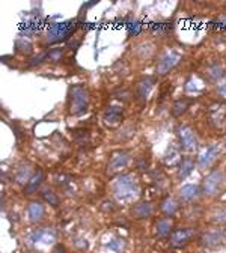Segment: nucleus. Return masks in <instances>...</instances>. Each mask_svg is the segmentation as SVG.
Listing matches in <instances>:
<instances>
[{"instance_id":"nucleus-1","label":"nucleus","mask_w":226,"mask_h":253,"mask_svg":"<svg viewBox=\"0 0 226 253\" xmlns=\"http://www.w3.org/2000/svg\"><path fill=\"white\" fill-rule=\"evenodd\" d=\"M142 193L140 180L136 172H124L110 182V195L119 202H133Z\"/></svg>"},{"instance_id":"nucleus-2","label":"nucleus","mask_w":226,"mask_h":253,"mask_svg":"<svg viewBox=\"0 0 226 253\" xmlns=\"http://www.w3.org/2000/svg\"><path fill=\"white\" fill-rule=\"evenodd\" d=\"M90 92L83 83L71 85L67 95V112L70 116L80 118L89 112Z\"/></svg>"},{"instance_id":"nucleus-3","label":"nucleus","mask_w":226,"mask_h":253,"mask_svg":"<svg viewBox=\"0 0 226 253\" xmlns=\"http://www.w3.org/2000/svg\"><path fill=\"white\" fill-rule=\"evenodd\" d=\"M184 60V56L178 49L172 45L160 49V53L156 59L154 65V75L156 77H166L169 75L172 71H175Z\"/></svg>"},{"instance_id":"nucleus-4","label":"nucleus","mask_w":226,"mask_h":253,"mask_svg":"<svg viewBox=\"0 0 226 253\" xmlns=\"http://www.w3.org/2000/svg\"><path fill=\"white\" fill-rule=\"evenodd\" d=\"M77 27H79L77 20L52 23L42 36V45L49 47V45H54V44H60V42H68L74 36L75 29Z\"/></svg>"},{"instance_id":"nucleus-5","label":"nucleus","mask_w":226,"mask_h":253,"mask_svg":"<svg viewBox=\"0 0 226 253\" xmlns=\"http://www.w3.org/2000/svg\"><path fill=\"white\" fill-rule=\"evenodd\" d=\"M226 187V170L222 166H214L207 172V175L201 181L202 196L207 199L219 198Z\"/></svg>"},{"instance_id":"nucleus-6","label":"nucleus","mask_w":226,"mask_h":253,"mask_svg":"<svg viewBox=\"0 0 226 253\" xmlns=\"http://www.w3.org/2000/svg\"><path fill=\"white\" fill-rule=\"evenodd\" d=\"M175 136H176L178 148L181 149V152H184L186 155H193L194 152H199L201 149L199 137L190 124L179 122L175 126Z\"/></svg>"},{"instance_id":"nucleus-7","label":"nucleus","mask_w":226,"mask_h":253,"mask_svg":"<svg viewBox=\"0 0 226 253\" xmlns=\"http://www.w3.org/2000/svg\"><path fill=\"white\" fill-rule=\"evenodd\" d=\"M199 232L201 231L198 226H175L168 238L169 247L175 250L184 249L193 241H198Z\"/></svg>"},{"instance_id":"nucleus-8","label":"nucleus","mask_w":226,"mask_h":253,"mask_svg":"<svg viewBox=\"0 0 226 253\" xmlns=\"http://www.w3.org/2000/svg\"><path fill=\"white\" fill-rule=\"evenodd\" d=\"M56 238H57V234L53 226H39L27 234L26 243L35 249H41V247L56 246L57 244Z\"/></svg>"},{"instance_id":"nucleus-9","label":"nucleus","mask_w":226,"mask_h":253,"mask_svg":"<svg viewBox=\"0 0 226 253\" xmlns=\"http://www.w3.org/2000/svg\"><path fill=\"white\" fill-rule=\"evenodd\" d=\"M226 78V63L219 59L213 57L208 62H205V65L202 68V80L208 86H217L220 85Z\"/></svg>"},{"instance_id":"nucleus-10","label":"nucleus","mask_w":226,"mask_h":253,"mask_svg":"<svg viewBox=\"0 0 226 253\" xmlns=\"http://www.w3.org/2000/svg\"><path fill=\"white\" fill-rule=\"evenodd\" d=\"M222 148H223V145L217 144V142L201 148L199 152L196 154V166H198V169L202 170V172L213 169L217 164L219 158H220Z\"/></svg>"},{"instance_id":"nucleus-11","label":"nucleus","mask_w":226,"mask_h":253,"mask_svg":"<svg viewBox=\"0 0 226 253\" xmlns=\"http://www.w3.org/2000/svg\"><path fill=\"white\" fill-rule=\"evenodd\" d=\"M131 56L138 62H149V60H156L160 49L158 44L153 38H146V39H139L131 45Z\"/></svg>"},{"instance_id":"nucleus-12","label":"nucleus","mask_w":226,"mask_h":253,"mask_svg":"<svg viewBox=\"0 0 226 253\" xmlns=\"http://www.w3.org/2000/svg\"><path fill=\"white\" fill-rule=\"evenodd\" d=\"M131 162H133L131 151H128V149H116L109 157L107 166H105V173H107L109 177L115 178L116 175L124 173Z\"/></svg>"},{"instance_id":"nucleus-13","label":"nucleus","mask_w":226,"mask_h":253,"mask_svg":"<svg viewBox=\"0 0 226 253\" xmlns=\"http://www.w3.org/2000/svg\"><path fill=\"white\" fill-rule=\"evenodd\" d=\"M225 241H226L225 229H222L220 226L207 228V229L201 231L199 236H198L199 246L204 247V249H208V250L219 249L220 246H223Z\"/></svg>"},{"instance_id":"nucleus-14","label":"nucleus","mask_w":226,"mask_h":253,"mask_svg":"<svg viewBox=\"0 0 226 253\" xmlns=\"http://www.w3.org/2000/svg\"><path fill=\"white\" fill-rule=\"evenodd\" d=\"M158 80V77L156 75H143L140 77L138 82L134 83L133 90H134V100L139 104H146L151 93H153L156 83Z\"/></svg>"},{"instance_id":"nucleus-15","label":"nucleus","mask_w":226,"mask_h":253,"mask_svg":"<svg viewBox=\"0 0 226 253\" xmlns=\"http://www.w3.org/2000/svg\"><path fill=\"white\" fill-rule=\"evenodd\" d=\"M205 121L209 126H213L216 131H225L226 130V104L223 103H214L211 104L205 113Z\"/></svg>"},{"instance_id":"nucleus-16","label":"nucleus","mask_w":226,"mask_h":253,"mask_svg":"<svg viewBox=\"0 0 226 253\" xmlns=\"http://www.w3.org/2000/svg\"><path fill=\"white\" fill-rule=\"evenodd\" d=\"M24 216L30 225H42L47 220V208L41 199L29 200L24 210Z\"/></svg>"},{"instance_id":"nucleus-17","label":"nucleus","mask_w":226,"mask_h":253,"mask_svg":"<svg viewBox=\"0 0 226 253\" xmlns=\"http://www.w3.org/2000/svg\"><path fill=\"white\" fill-rule=\"evenodd\" d=\"M179 202L186 205V207H191V205H198V202L204 198L201 184H183L178 188L176 193Z\"/></svg>"},{"instance_id":"nucleus-18","label":"nucleus","mask_w":226,"mask_h":253,"mask_svg":"<svg viewBox=\"0 0 226 253\" xmlns=\"http://www.w3.org/2000/svg\"><path fill=\"white\" fill-rule=\"evenodd\" d=\"M181 207H183V203L179 202L178 196H174L171 193H166L157 205L158 211L164 217H169V218H175L178 213L181 211Z\"/></svg>"},{"instance_id":"nucleus-19","label":"nucleus","mask_w":226,"mask_h":253,"mask_svg":"<svg viewBox=\"0 0 226 253\" xmlns=\"http://www.w3.org/2000/svg\"><path fill=\"white\" fill-rule=\"evenodd\" d=\"M175 24L172 21H154L148 27L151 38L154 41H168L174 35Z\"/></svg>"},{"instance_id":"nucleus-20","label":"nucleus","mask_w":226,"mask_h":253,"mask_svg":"<svg viewBox=\"0 0 226 253\" xmlns=\"http://www.w3.org/2000/svg\"><path fill=\"white\" fill-rule=\"evenodd\" d=\"M156 214V205L149 200H139L133 203V207L130 208V216L134 220H146L149 217H153Z\"/></svg>"},{"instance_id":"nucleus-21","label":"nucleus","mask_w":226,"mask_h":253,"mask_svg":"<svg viewBox=\"0 0 226 253\" xmlns=\"http://www.w3.org/2000/svg\"><path fill=\"white\" fill-rule=\"evenodd\" d=\"M175 225H174V218H169V217H157L156 221H154V226H153V232H154V236L157 240H168L169 235L172 234Z\"/></svg>"},{"instance_id":"nucleus-22","label":"nucleus","mask_w":226,"mask_h":253,"mask_svg":"<svg viewBox=\"0 0 226 253\" xmlns=\"http://www.w3.org/2000/svg\"><path fill=\"white\" fill-rule=\"evenodd\" d=\"M36 169H34L32 163L29 162H21L20 164L15 166V169L12 170V181L17 185H26L27 181L32 178V175L35 173Z\"/></svg>"},{"instance_id":"nucleus-23","label":"nucleus","mask_w":226,"mask_h":253,"mask_svg":"<svg viewBox=\"0 0 226 253\" xmlns=\"http://www.w3.org/2000/svg\"><path fill=\"white\" fill-rule=\"evenodd\" d=\"M44 181H45V172H44V169L38 167L32 175V178H30L27 181V184L23 187V196L30 198V196L36 195L38 192H41Z\"/></svg>"},{"instance_id":"nucleus-24","label":"nucleus","mask_w":226,"mask_h":253,"mask_svg":"<svg viewBox=\"0 0 226 253\" xmlns=\"http://www.w3.org/2000/svg\"><path fill=\"white\" fill-rule=\"evenodd\" d=\"M124 119V107L122 106H107L105 110L103 112V122L113 128V126H118L122 124Z\"/></svg>"},{"instance_id":"nucleus-25","label":"nucleus","mask_w":226,"mask_h":253,"mask_svg":"<svg viewBox=\"0 0 226 253\" xmlns=\"http://www.w3.org/2000/svg\"><path fill=\"white\" fill-rule=\"evenodd\" d=\"M196 167H198V166H196V157H193V155H183L179 166L176 167V180L181 181V182L186 181L191 175L193 170Z\"/></svg>"},{"instance_id":"nucleus-26","label":"nucleus","mask_w":226,"mask_h":253,"mask_svg":"<svg viewBox=\"0 0 226 253\" xmlns=\"http://www.w3.org/2000/svg\"><path fill=\"white\" fill-rule=\"evenodd\" d=\"M194 103V98L191 97H181V98H176L172 106H171V116L174 119H179L183 118L187 112L189 108L191 107V104Z\"/></svg>"},{"instance_id":"nucleus-27","label":"nucleus","mask_w":226,"mask_h":253,"mask_svg":"<svg viewBox=\"0 0 226 253\" xmlns=\"http://www.w3.org/2000/svg\"><path fill=\"white\" fill-rule=\"evenodd\" d=\"M39 196H41V200L45 203V205H50L53 208H57L60 205V198L59 195L54 192V188H52L50 185H45L42 187V190L39 192Z\"/></svg>"},{"instance_id":"nucleus-28","label":"nucleus","mask_w":226,"mask_h":253,"mask_svg":"<svg viewBox=\"0 0 226 253\" xmlns=\"http://www.w3.org/2000/svg\"><path fill=\"white\" fill-rule=\"evenodd\" d=\"M209 29L214 35H226V11L219 12L216 17L209 21Z\"/></svg>"},{"instance_id":"nucleus-29","label":"nucleus","mask_w":226,"mask_h":253,"mask_svg":"<svg viewBox=\"0 0 226 253\" xmlns=\"http://www.w3.org/2000/svg\"><path fill=\"white\" fill-rule=\"evenodd\" d=\"M125 29H127L128 39H133V38L136 39L143 34V24L136 17H130L128 20H125Z\"/></svg>"},{"instance_id":"nucleus-30","label":"nucleus","mask_w":226,"mask_h":253,"mask_svg":"<svg viewBox=\"0 0 226 253\" xmlns=\"http://www.w3.org/2000/svg\"><path fill=\"white\" fill-rule=\"evenodd\" d=\"M104 247L110 253H124L127 249V240L122 236H112L109 241L104 243Z\"/></svg>"},{"instance_id":"nucleus-31","label":"nucleus","mask_w":226,"mask_h":253,"mask_svg":"<svg viewBox=\"0 0 226 253\" xmlns=\"http://www.w3.org/2000/svg\"><path fill=\"white\" fill-rule=\"evenodd\" d=\"M65 47H53V49H47L45 50V62L49 63H59L62 62V59L65 57Z\"/></svg>"},{"instance_id":"nucleus-32","label":"nucleus","mask_w":226,"mask_h":253,"mask_svg":"<svg viewBox=\"0 0 226 253\" xmlns=\"http://www.w3.org/2000/svg\"><path fill=\"white\" fill-rule=\"evenodd\" d=\"M113 97L122 103H131L134 100V90L133 88H128V86H119L118 89L113 90Z\"/></svg>"},{"instance_id":"nucleus-33","label":"nucleus","mask_w":226,"mask_h":253,"mask_svg":"<svg viewBox=\"0 0 226 253\" xmlns=\"http://www.w3.org/2000/svg\"><path fill=\"white\" fill-rule=\"evenodd\" d=\"M15 52L23 56H30L34 53V45L27 38H18L15 41Z\"/></svg>"},{"instance_id":"nucleus-34","label":"nucleus","mask_w":226,"mask_h":253,"mask_svg":"<svg viewBox=\"0 0 226 253\" xmlns=\"http://www.w3.org/2000/svg\"><path fill=\"white\" fill-rule=\"evenodd\" d=\"M136 134V126H134V124H125V125H122V128H119V131L116 133V140L119 142H127V140H130L133 136Z\"/></svg>"},{"instance_id":"nucleus-35","label":"nucleus","mask_w":226,"mask_h":253,"mask_svg":"<svg viewBox=\"0 0 226 253\" xmlns=\"http://www.w3.org/2000/svg\"><path fill=\"white\" fill-rule=\"evenodd\" d=\"M209 223L214 226H226V205L216 210V213L209 218Z\"/></svg>"},{"instance_id":"nucleus-36","label":"nucleus","mask_w":226,"mask_h":253,"mask_svg":"<svg viewBox=\"0 0 226 253\" xmlns=\"http://www.w3.org/2000/svg\"><path fill=\"white\" fill-rule=\"evenodd\" d=\"M42 63H45V52H42L39 54H35L34 57H30L27 60V68H36V67H41Z\"/></svg>"},{"instance_id":"nucleus-37","label":"nucleus","mask_w":226,"mask_h":253,"mask_svg":"<svg viewBox=\"0 0 226 253\" xmlns=\"http://www.w3.org/2000/svg\"><path fill=\"white\" fill-rule=\"evenodd\" d=\"M134 166L138 170L143 172V170H148L149 169V158L146 155H139L134 158Z\"/></svg>"},{"instance_id":"nucleus-38","label":"nucleus","mask_w":226,"mask_h":253,"mask_svg":"<svg viewBox=\"0 0 226 253\" xmlns=\"http://www.w3.org/2000/svg\"><path fill=\"white\" fill-rule=\"evenodd\" d=\"M72 246L77 249V250H80V252H85V250H87V247H89V243H87V240H85V238H80V236H75V238H72Z\"/></svg>"},{"instance_id":"nucleus-39","label":"nucleus","mask_w":226,"mask_h":253,"mask_svg":"<svg viewBox=\"0 0 226 253\" xmlns=\"http://www.w3.org/2000/svg\"><path fill=\"white\" fill-rule=\"evenodd\" d=\"M216 95H217V97L222 100V101H226V83H220V85H217L216 86Z\"/></svg>"},{"instance_id":"nucleus-40","label":"nucleus","mask_w":226,"mask_h":253,"mask_svg":"<svg viewBox=\"0 0 226 253\" xmlns=\"http://www.w3.org/2000/svg\"><path fill=\"white\" fill-rule=\"evenodd\" d=\"M52 253H70V252H68V249H67L64 244L57 243L56 246L52 247Z\"/></svg>"},{"instance_id":"nucleus-41","label":"nucleus","mask_w":226,"mask_h":253,"mask_svg":"<svg viewBox=\"0 0 226 253\" xmlns=\"http://www.w3.org/2000/svg\"><path fill=\"white\" fill-rule=\"evenodd\" d=\"M223 148L226 149V137H225V142H223Z\"/></svg>"},{"instance_id":"nucleus-42","label":"nucleus","mask_w":226,"mask_h":253,"mask_svg":"<svg viewBox=\"0 0 226 253\" xmlns=\"http://www.w3.org/2000/svg\"><path fill=\"white\" fill-rule=\"evenodd\" d=\"M225 235H226V226H225Z\"/></svg>"}]
</instances>
